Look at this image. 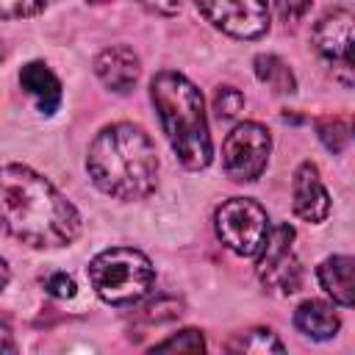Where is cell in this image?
Here are the masks:
<instances>
[{"instance_id":"1","label":"cell","mask_w":355,"mask_h":355,"mask_svg":"<svg viewBox=\"0 0 355 355\" xmlns=\"http://www.w3.org/2000/svg\"><path fill=\"white\" fill-rule=\"evenodd\" d=\"M0 227L33 250L69 247L80 236L78 208L36 169L0 166Z\"/></svg>"},{"instance_id":"2","label":"cell","mask_w":355,"mask_h":355,"mask_svg":"<svg viewBox=\"0 0 355 355\" xmlns=\"http://www.w3.org/2000/svg\"><path fill=\"white\" fill-rule=\"evenodd\" d=\"M86 172L103 194L122 202H139L158 186V153L141 125L111 122L92 139Z\"/></svg>"},{"instance_id":"3","label":"cell","mask_w":355,"mask_h":355,"mask_svg":"<svg viewBox=\"0 0 355 355\" xmlns=\"http://www.w3.org/2000/svg\"><path fill=\"white\" fill-rule=\"evenodd\" d=\"M150 100L175 158L191 172L205 169L214 161V141L202 92L186 75L164 69L150 80Z\"/></svg>"},{"instance_id":"4","label":"cell","mask_w":355,"mask_h":355,"mask_svg":"<svg viewBox=\"0 0 355 355\" xmlns=\"http://www.w3.org/2000/svg\"><path fill=\"white\" fill-rule=\"evenodd\" d=\"M89 280L103 302L125 308L141 302L150 294L155 283V266L136 247H108L92 258Z\"/></svg>"},{"instance_id":"5","label":"cell","mask_w":355,"mask_h":355,"mask_svg":"<svg viewBox=\"0 0 355 355\" xmlns=\"http://www.w3.org/2000/svg\"><path fill=\"white\" fill-rule=\"evenodd\" d=\"M214 227H216L219 241L230 252H236L241 258H255L258 250L263 247L272 225H269L266 208L261 202H255L250 197H230L216 208Z\"/></svg>"},{"instance_id":"6","label":"cell","mask_w":355,"mask_h":355,"mask_svg":"<svg viewBox=\"0 0 355 355\" xmlns=\"http://www.w3.org/2000/svg\"><path fill=\"white\" fill-rule=\"evenodd\" d=\"M272 153V133L266 125L247 119L239 122L222 144V169L236 183H252L266 172Z\"/></svg>"},{"instance_id":"7","label":"cell","mask_w":355,"mask_h":355,"mask_svg":"<svg viewBox=\"0 0 355 355\" xmlns=\"http://www.w3.org/2000/svg\"><path fill=\"white\" fill-rule=\"evenodd\" d=\"M258 280L272 294H294L302 286V266L294 255V227H269L263 247L258 250Z\"/></svg>"},{"instance_id":"8","label":"cell","mask_w":355,"mask_h":355,"mask_svg":"<svg viewBox=\"0 0 355 355\" xmlns=\"http://www.w3.org/2000/svg\"><path fill=\"white\" fill-rule=\"evenodd\" d=\"M197 11L233 39H261L269 31V0H194Z\"/></svg>"},{"instance_id":"9","label":"cell","mask_w":355,"mask_h":355,"mask_svg":"<svg viewBox=\"0 0 355 355\" xmlns=\"http://www.w3.org/2000/svg\"><path fill=\"white\" fill-rule=\"evenodd\" d=\"M352 25L355 17L349 8H333L319 17L313 25V47L333 67V78L344 86H352Z\"/></svg>"},{"instance_id":"10","label":"cell","mask_w":355,"mask_h":355,"mask_svg":"<svg viewBox=\"0 0 355 355\" xmlns=\"http://www.w3.org/2000/svg\"><path fill=\"white\" fill-rule=\"evenodd\" d=\"M291 208L302 222L319 225L330 214V194L319 178V166L302 161L291 178Z\"/></svg>"},{"instance_id":"11","label":"cell","mask_w":355,"mask_h":355,"mask_svg":"<svg viewBox=\"0 0 355 355\" xmlns=\"http://www.w3.org/2000/svg\"><path fill=\"white\" fill-rule=\"evenodd\" d=\"M94 75L100 78V83L108 92L128 94L139 83L141 61L133 53V47H128V44H111V47H105V50L97 53V58H94Z\"/></svg>"},{"instance_id":"12","label":"cell","mask_w":355,"mask_h":355,"mask_svg":"<svg viewBox=\"0 0 355 355\" xmlns=\"http://www.w3.org/2000/svg\"><path fill=\"white\" fill-rule=\"evenodd\" d=\"M19 86L25 89V94L33 97L36 108L50 116L58 111L61 105V80L58 75L44 64V61H28L22 69H19Z\"/></svg>"},{"instance_id":"13","label":"cell","mask_w":355,"mask_h":355,"mask_svg":"<svg viewBox=\"0 0 355 355\" xmlns=\"http://www.w3.org/2000/svg\"><path fill=\"white\" fill-rule=\"evenodd\" d=\"M352 269L355 258L352 255H330L316 266L319 286L324 288L327 297H333L336 305L349 308L355 302V288H352Z\"/></svg>"},{"instance_id":"14","label":"cell","mask_w":355,"mask_h":355,"mask_svg":"<svg viewBox=\"0 0 355 355\" xmlns=\"http://www.w3.org/2000/svg\"><path fill=\"white\" fill-rule=\"evenodd\" d=\"M294 327L313 338V341H327L338 333L341 327V316L336 313V308L324 300H305L302 305H297L294 311Z\"/></svg>"},{"instance_id":"15","label":"cell","mask_w":355,"mask_h":355,"mask_svg":"<svg viewBox=\"0 0 355 355\" xmlns=\"http://www.w3.org/2000/svg\"><path fill=\"white\" fill-rule=\"evenodd\" d=\"M252 69H255V78L261 83H266L275 94H291L297 89V78H294L291 67L275 53H258L252 58Z\"/></svg>"},{"instance_id":"16","label":"cell","mask_w":355,"mask_h":355,"mask_svg":"<svg viewBox=\"0 0 355 355\" xmlns=\"http://www.w3.org/2000/svg\"><path fill=\"white\" fill-rule=\"evenodd\" d=\"M227 352H286L283 341L269 330V327H250L236 333L227 344Z\"/></svg>"},{"instance_id":"17","label":"cell","mask_w":355,"mask_h":355,"mask_svg":"<svg viewBox=\"0 0 355 355\" xmlns=\"http://www.w3.org/2000/svg\"><path fill=\"white\" fill-rule=\"evenodd\" d=\"M316 128V136L319 141L330 150V153H344L349 139H352V130H349V119L347 116H338V114H327V116H319L313 122Z\"/></svg>"},{"instance_id":"18","label":"cell","mask_w":355,"mask_h":355,"mask_svg":"<svg viewBox=\"0 0 355 355\" xmlns=\"http://www.w3.org/2000/svg\"><path fill=\"white\" fill-rule=\"evenodd\" d=\"M205 336L197 330V327H186V330H178L175 336L158 341L153 347V352H205Z\"/></svg>"},{"instance_id":"19","label":"cell","mask_w":355,"mask_h":355,"mask_svg":"<svg viewBox=\"0 0 355 355\" xmlns=\"http://www.w3.org/2000/svg\"><path fill=\"white\" fill-rule=\"evenodd\" d=\"M244 108V94L236 86H219L214 94V111L219 119H236Z\"/></svg>"},{"instance_id":"20","label":"cell","mask_w":355,"mask_h":355,"mask_svg":"<svg viewBox=\"0 0 355 355\" xmlns=\"http://www.w3.org/2000/svg\"><path fill=\"white\" fill-rule=\"evenodd\" d=\"M53 0H0V19H25L50 8Z\"/></svg>"},{"instance_id":"21","label":"cell","mask_w":355,"mask_h":355,"mask_svg":"<svg viewBox=\"0 0 355 355\" xmlns=\"http://www.w3.org/2000/svg\"><path fill=\"white\" fill-rule=\"evenodd\" d=\"M139 313L147 322H169V319L180 316L183 311H180V302H175V300H155V302H147Z\"/></svg>"},{"instance_id":"22","label":"cell","mask_w":355,"mask_h":355,"mask_svg":"<svg viewBox=\"0 0 355 355\" xmlns=\"http://www.w3.org/2000/svg\"><path fill=\"white\" fill-rule=\"evenodd\" d=\"M44 288H47V294L55 297V300H69V297L78 294V286H75L72 275H67V272H55V275H50Z\"/></svg>"},{"instance_id":"23","label":"cell","mask_w":355,"mask_h":355,"mask_svg":"<svg viewBox=\"0 0 355 355\" xmlns=\"http://www.w3.org/2000/svg\"><path fill=\"white\" fill-rule=\"evenodd\" d=\"M311 3H313V0H275L277 14H280L286 22H300V19L308 14Z\"/></svg>"},{"instance_id":"24","label":"cell","mask_w":355,"mask_h":355,"mask_svg":"<svg viewBox=\"0 0 355 355\" xmlns=\"http://www.w3.org/2000/svg\"><path fill=\"white\" fill-rule=\"evenodd\" d=\"M153 14H161V17H175L180 11V0H141Z\"/></svg>"},{"instance_id":"25","label":"cell","mask_w":355,"mask_h":355,"mask_svg":"<svg viewBox=\"0 0 355 355\" xmlns=\"http://www.w3.org/2000/svg\"><path fill=\"white\" fill-rule=\"evenodd\" d=\"M0 352H17V341H14V330L6 319H0Z\"/></svg>"},{"instance_id":"26","label":"cell","mask_w":355,"mask_h":355,"mask_svg":"<svg viewBox=\"0 0 355 355\" xmlns=\"http://www.w3.org/2000/svg\"><path fill=\"white\" fill-rule=\"evenodd\" d=\"M8 280H11V269H8V263H6V258L0 255V294H3V288L8 286Z\"/></svg>"},{"instance_id":"27","label":"cell","mask_w":355,"mask_h":355,"mask_svg":"<svg viewBox=\"0 0 355 355\" xmlns=\"http://www.w3.org/2000/svg\"><path fill=\"white\" fill-rule=\"evenodd\" d=\"M86 3H94V6H100V3H111V0H86Z\"/></svg>"},{"instance_id":"28","label":"cell","mask_w":355,"mask_h":355,"mask_svg":"<svg viewBox=\"0 0 355 355\" xmlns=\"http://www.w3.org/2000/svg\"><path fill=\"white\" fill-rule=\"evenodd\" d=\"M0 61H3V47H0Z\"/></svg>"}]
</instances>
